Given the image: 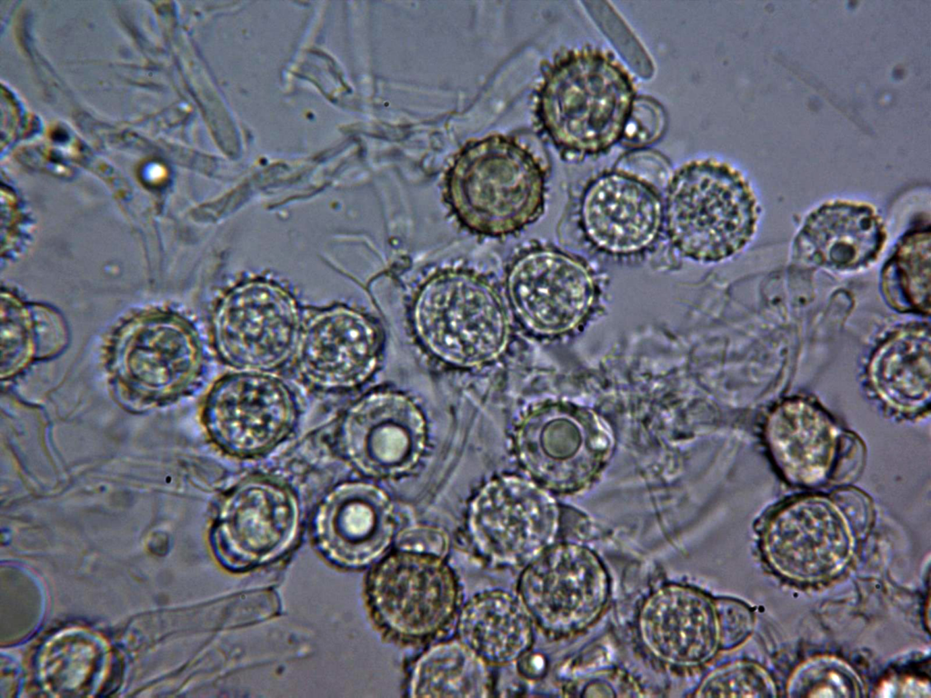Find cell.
Returning a JSON list of instances; mask_svg holds the SVG:
<instances>
[{
	"label": "cell",
	"mask_w": 931,
	"mask_h": 698,
	"mask_svg": "<svg viewBox=\"0 0 931 698\" xmlns=\"http://www.w3.org/2000/svg\"><path fill=\"white\" fill-rule=\"evenodd\" d=\"M636 100L634 80L616 56L586 45L559 54L546 67L536 116L565 157L583 160L625 139Z\"/></svg>",
	"instance_id": "1"
},
{
	"label": "cell",
	"mask_w": 931,
	"mask_h": 698,
	"mask_svg": "<svg viewBox=\"0 0 931 698\" xmlns=\"http://www.w3.org/2000/svg\"><path fill=\"white\" fill-rule=\"evenodd\" d=\"M759 214L748 181L726 162L692 160L666 184L665 237L681 257L697 263H720L740 253L756 234Z\"/></svg>",
	"instance_id": "2"
},
{
	"label": "cell",
	"mask_w": 931,
	"mask_h": 698,
	"mask_svg": "<svg viewBox=\"0 0 931 698\" xmlns=\"http://www.w3.org/2000/svg\"><path fill=\"white\" fill-rule=\"evenodd\" d=\"M445 199L471 231L512 234L543 214L546 173L516 139L491 135L469 141L455 155L445 176Z\"/></svg>",
	"instance_id": "3"
},
{
	"label": "cell",
	"mask_w": 931,
	"mask_h": 698,
	"mask_svg": "<svg viewBox=\"0 0 931 698\" xmlns=\"http://www.w3.org/2000/svg\"><path fill=\"white\" fill-rule=\"evenodd\" d=\"M413 319L424 344L459 366L496 359L508 341L509 321L499 294L470 272L448 270L429 278L416 294Z\"/></svg>",
	"instance_id": "4"
},
{
	"label": "cell",
	"mask_w": 931,
	"mask_h": 698,
	"mask_svg": "<svg viewBox=\"0 0 931 698\" xmlns=\"http://www.w3.org/2000/svg\"><path fill=\"white\" fill-rule=\"evenodd\" d=\"M869 509L865 495L856 491L794 499L766 521L765 555L777 573L791 580L827 579L850 560L855 529L868 522Z\"/></svg>",
	"instance_id": "5"
},
{
	"label": "cell",
	"mask_w": 931,
	"mask_h": 698,
	"mask_svg": "<svg viewBox=\"0 0 931 698\" xmlns=\"http://www.w3.org/2000/svg\"><path fill=\"white\" fill-rule=\"evenodd\" d=\"M366 589L378 626L394 641L409 645L445 632L462 601L458 578L444 557L398 549L373 569Z\"/></svg>",
	"instance_id": "6"
},
{
	"label": "cell",
	"mask_w": 931,
	"mask_h": 698,
	"mask_svg": "<svg viewBox=\"0 0 931 698\" xmlns=\"http://www.w3.org/2000/svg\"><path fill=\"white\" fill-rule=\"evenodd\" d=\"M769 456L793 485L818 487L850 481L860 472L865 448L813 401L785 400L767 414L763 429Z\"/></svg>",
	"instance_id": "7"
},
{
	"label": "cell",
	"mask_w": 931,
	"mask_h": 698,
	"mask_svg": "<svg viewBox=\"0 0 931 698\" xmlns=\"http://www.w3.org/2000/svg\"><path fill=\"white\" fill-rule=\"evenodd\" d=\"M300 330L294 296L265 279L231 288L213 319L217 353L239 371L268 372L285 364L295 354Z\"/></svg>",
	"instance_id": "8"
},
{
	"label": "cell",
	"mask_w": 931,
	"mask_h": 698,
	"mask_svg": "<svg viewBox=\"0 0 931 698\" xmlns=\"http://www.w3.org/2000/svg\"><path fill=\"white\" fill-rule=\"evenodd\" d=\"M602 277L585 258L555 248L535 249L512 265L507 277L511 304L533 332H572L600 313Z\"/></svg>",
	"instance_id": "9"
},
{
	"label": "cell",
	"mask_w": 931,
	"mask_h": 698,
	"mask_svg": "<svg viewBox=\"0 0 931 698\" xmlns=\"http://www.w3.org/2000/svg\"><path fill=\"white\" fill-rule=\"evenodd\" d=\"M558 514L553 498L533 482L503 476L486 484L470 504L468 537L484 561L526 565L551 546Z\"/></svg>",
	"instance_id": "10"
},
{
	"label": "cell",
	"mask_w": 931,
	"mask_h": 698,
	"mask_svg": "<svg viewBox=\"0 0 931 698\" xmlns=\"http://www.w3.org/2000/svg\"><path fill=\"white\" fill-rule=\"evenodd\" d=\"M517 595L544 633L564 637L581 632L600 616L609 595V579L588 548L552 544L525 565Z\"/></svg>",
	"instance_id": "11"
},
{
	"label": "cell",
	"mask_w": 931,
	"mask_h": 698,
	"mask_svg": "<svg viewBox=\"0 0 931 698\" xmlns=\"http://www.w3.org/2000/svg\"><path fill=\"white\" fill-rule=\"evenodd\" d=\"M297 415L286 384L268 372L239 371L220 379L204 411L214 443L226 454L251 458L264 454L290 434Z\"/></svg>",
	"instance_id": "12"
},
{
	"label": "cell",
	"mask_w": 931,
	"mask_h": 698,
	"mask_svg": "<svg viewBox=\"0 0 931 698\" xmlns=\"http://www.w3.org/2000/svg\"><path fill=\"white\" fill-rule=\"evenodd\" d=\"M578 225L600 254L616 258L646 254L665 235L664 194L637 174L605 170L581 192Z\"/></svg>",
	"instance_id": "13"
},
{
	"label": "cell",
	"mask_w": 931,
	"mask_h": 698,
	"mask_svg": "<svg viewBox=\"0 0 931 698\" xmlns=\"http://www.w3.org/2000/svg\"><path fill=\"white\" fill-rule=\"evenodd\" d=\"M298 523V503L288 487L269 477H250L221 504L213 532L216 554L236 569L267 562L292 543Z\"/></svg>",
	"instance_id": "14"
},
{
	"label": "cell",
	"mask_w": 931,
	"mask_h": 698,
	"mask_svg": "<svg viewBox=\"0 0 931 698\" xmlns=\"http://www.w3.org/2000/svg\"><path fill=\"white\" fill-rule=\"evenodd\" d=\"M425 441V421L407 397L390 392L366 394L348 407L337 431L344 458L374 477L402 474L418 461Z\"/></svg>",
	"instance_id": "15"
},
{
	"label": "cell",
	"mask_w": 931,
	"mask_h": 698,
	"mask_svg": "<svg viewBox=\"0 0 931 698\" xmlns=\"http://www.w3.org/2000/svg\"><path fill=\"white\" fill-rule=\"evenodd\" d=\"M380 336L363 313L335 305L311 316L301 327L295 364L305 381L325 391L349 390L374 373Z\"/></svg>",
	"instance_id": "16"
},
{
	"label": "cell",
	"mask_w": 931,
	"mask_h": 698,
	"mask_svg": "<svg viewBox=\"0 0 931 698\" xmlns=\"http://www.w3.org/2000/svg\"><path fill=\"white\" fill-rule=\"evenodd\" d=\"M394 506L379 487L345 482L334 487L316 510V542L333 562L365 566L391 544L395 534Z\"/></svg>",
	"instance_id": "17"
},
{
	"label": "cell",
	"mask_w": 931,
	"mask_h": 698,
	"mask_svg": "<svg viewBox=\"0 0 931 698\" xmlns=\"http://www.w3.org/2000/svg\"><path fill=\"white\" fill-rule=\"evenodd\" d=\"M886 237L885 224L871 204L833 200L806 214L794 238L792 254L808 267L856 273L877 260Z\"/></svg>",
	"instance_id": "18"
},
{
	"label": "cell",
	"mask_w": 931,
	"mask_h": 698,
	"mask_svg": "<svg viewBox=\"0 0 931 698\" xmlns=\"http://www.w3.org/2000/svg\"><path fill=\"white\" fill-rule=\"evenodd\" d=\"M638 632L653 656L678 667L706 663L720 647L716 603L684 585L662 586L645 601Z\"/></svg>",
	"instance_id": "19"
},
{
	"label": "cell",
	"mask_w": 931,
	"mask_h": 698,
	"mask_svg": "<svg viewBox=\"0 0 931 698\" xmlns=\"http://www.w3.org/2000/svg\"><path fill=\"white\" fill-rule=\"evenodd\" d=\"M930 326L928 322L900 324L875 347L866 374L877 398L902 415L928 409L930 383Z\"/></svg>",
	"instance_id": "20"
},
{
	"label": "cell",
	"mask_w": 931,
	"mask_h": 698,
	"mask_svg": "<svg viewBox=\"0 0 931 698\" xmlns=\"http://www.w3.org/2000/svg\"><path fill=\"white\" fill-rule=\"evenodd\" d=\"M533 624L517 594L490 589L477 593L460 608L457 636L488 665L504 666L530 650Z\"/></svg>",
	"instance_id": "21"
},
{
	"label": "cell",
	"mask_w": 931,
	"mask_h": 698,
	"mask_svg": "<svg viewBox=\"0 0 931 698\" xmlns=\"http://www.w3.org/2000/svg\"><path fill=\"white\" fill-rule=\"evenodd\" d=\"M580 431L563 404L546 403L533 408L516 432L519 457L531 474L556 490H568L578 482Z\"/></svg>",
	"instance_id": "22"
},
{
	"label": "cell",
	"mask_w": 931,
	"mask_h": 698,
	"mask_svg": "<svg viewBox=\"0 0 931 698\" xmlns=\"http://www.w3.org/2000/svg\"><path fill=\"white\" fill-rule=\"evenodd\" d=\"M127 374L153 389L178 387L193 378L199 364L197 345L182 325L153 320L137 327L123 352Z\"/></svg>",
	"instance_id": "23"
},
{
	"label": "cell",
	"mask_w": 931,
	"mask_h": 698,
	"mask_svg": "<svg viewBox=\"0 0 931 698\" xmlns=\"http://www.w3.org/2000/svg\"><path fill=\"white\" fill-rule=\"evenodd\" d=\"M410 697L485 698L492 692L488 664L459 639L425 650L410 671Z\"/></svg>",
	"instance_id": "24"
},
{
	"label": "cell",
	"mask_w": 931,
	"mask_h": 698,
	"mask_svg": "<svg viewBox=\"0 0 931 698\" xmlns=\"http://www.w3.org/2000/svg\"><path fill=\"white\" fill-rule=\"evenodd\" d=\"M930 224L919 223L896 242L880 272V292L893 311L930 315Z\"/></svg>",
	"instance_id": "25"
},
{
	"label": "cell",
	"mask_w": 931,
	"mask_h": 698,
	"mask_svg": "<svg viewBox=\"0 0 931 698\" xmlns=\"http://www.w3.org/2000/svg\"><path fill=\"white\" fill-rule=\"evenodd\" d=\"M793 697H858L862 683L845 662L832 656H818L801 664L787 686Z\"/></svg>",
	"instance_id": "26"
},
{
	"label": "cell",
	"mask_w": 931,
	"mask_h": 698,
	"mask_svg": "<svg viewBox=\"0 0 931 698\" xmlns=\"http://www.w3.org/2000/svg\"><path fill=\"white\" fill-rule=\"evenodd\" d=\"M698 697H771L776 688L764 669L754 663L736 662L710 673L699 685Z\"/></svg>",
	"instance_id": "27"
},
{
	"label": "cell",
	"mask_w": 931,
	"mask_h": 698,
	"mask_svg": "<svg viewBox=\"0 0 931 698\" xmlns=\"http://www.w3.org/2000/svg\"><path fill=\"white\" fill-rule=\"evenodd\" d=\"M398 550L445 557L450 539L445 530L429 524H414L402 530L395 537Z\"/></svg>",
	"instance_id": "28"
},
{
	"label": "cell",
	"mask_w": 931,
	"mask_h": 698,
	"mask_svg": "<svg viewBox=\"0 0 931 698\" xmlns=\"http://www.w3.org/2000/svg\"><path fill=\"white\" fill-rule=\"evenodd\" d=\"M716 603L718 618L720 647L732 648L744 641L753 626V616L742 603L719 600Z\"/></svg>",
	"instance_id": "29"
},
{
	"label": "cell",
	"mask_w": 931,
	"mask_h": 698,
	"mask_svg": "<svg viewBox=\"0 0 931 698\" xmlns=\"http://www.w3.org/2000/svg\"><path fill=\"white\" fill-rule=\"evenodd\" d=\"M884 696L924 697L930 696L928 682L914 677H906L895 682H887L881 688Z\"/></svg>",
	"instance_id": "30"
},
{
	"label": "cell",
	"mask_w": 931,
	"mask_h": 698,
	"mask_svg": "<svg viewBox=\"0 0 931 698\" xmlns=\"http://www.w3.org/2000/svg\"><path fill=\"white\" fill-rule=\"evenodd\" d=\"M527 653L517 660L518 668L525 677L530 679L537 678L545 672L546 665V659L538 653Z\"/></svg>",
	"instance_id": "31"
}]
</instances>
